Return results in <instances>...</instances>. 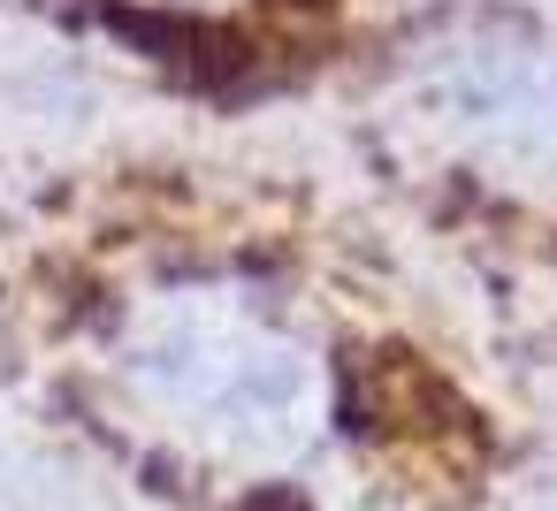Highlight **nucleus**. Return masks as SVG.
<instances>
[{
	"instance_id": "obj_1",
	"label": "nucleus",
	"mask_w": 557,
	"mask_h": 511,
	"mask_svg": "<svg viewBox=\"0 0 557 511\" xmlns=\"http://www.w3.org/2000/svg\"><path fill=\"white\" fill-rule=\"evenodd\" d=\"M115 389L146 458L199 511H313L306 488L329 450L344 435L374 450L359 382L344 389L306 328L245 290L153 298L123 336Z\"/></svg>"
}]
</instances>
